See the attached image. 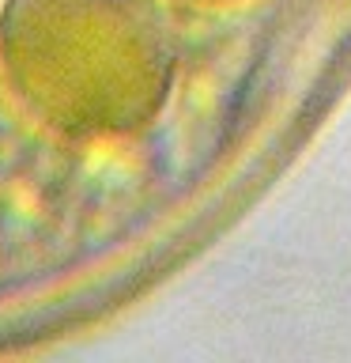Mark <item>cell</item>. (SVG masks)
<instances>
[{"label": "cell", "mask_w": 351, "mask_h": 363, "mask_svg": "<svg viewBox=\"0 0 351 363\" xmlns=\"http://www.w3.org/2000/svg\"><path fill=\"white\" fill-rule=\"evenodd\" d=\"M351 91V0H0V356L212 250Z\"/></svg>", "instance_id": "6da1fadb"}]
</instances>
